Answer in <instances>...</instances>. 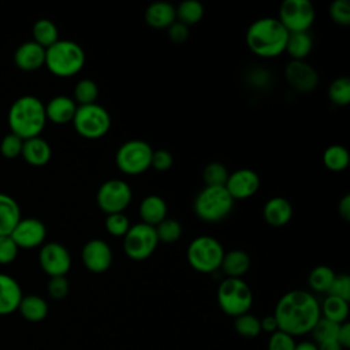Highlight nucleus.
Instances as JSON below:
<instances>
[{
  "label": "nucleus",
  "mask_w": 350,
  "mask_h": 350,
  "mask_svg": "<svg viewBox=\"0 0 350 350\" xmlns=\"http://www.w3.org/2000/svg\"><path fill=\"white\" fill-rule=\"evenodd\" d=\"M327 294L332 295V297L342 298L349 302L350 301V278H349V275H346V273L335 275Z\"/></svg>",
  "instance_id": "c03bdc74"
},
{
  "label": "nucleus",
  "mask_w": 350,
  "mask_h": 350,
  "mask_svg": "<svg viewBox=\"0 0 350 350\" xmlns=\"http://www.w3.org/2000/svg\"><path fill=\"white\" fill-rule=\"evenodd\" d=\"M317 350H343V347L338 343L336 339H328L323 340L320 343H316Z\"/></svg>",
  "instance_id": "864d4df0"
},
{
  "label": "nucleus",
  "mask_w": 350,
  "mask_h": 350,
  "mask_svg": "<svg viewBox=\"0 0 350 350\" xmlns=\"http://www.w3.org/2000/svg\"><path fill=\"white\" fill-rule=\"evenodd\" d=\"M320 313L321 317L342 324L349 316V302L338 297L327 295L320 305Z\"/></svg>",
  "instance_id": "c85d7f7f"
},
{
  "label": "nucleus",
  "mask_w": 350,
  "mask_h": 350,
  "mask_svg": "<svg viewBox=\"0 0 350 350\" xmlns=\"http://www.w3.org/2000/svg\"><path fill=\"white\" fill-rule=\"evenodd\" d=\"M153 149L142 139H129L123 142L115 154L116 167L127 175H139L150 168Z\"/></svg>",
  "instance_id": "1a4fd4ad"
},
{
  "label": "nucleus",
  "mask_w": 350,
  "mask_h": 350,
  "mask_svg": "<svg viewBox=\"0 0 350 350\" xmlns=\"http://www.w3.org/2000/svg\"><path fill=\"white\" fill-rule=\"evenodd\" d=\"M313 40L309 31H294L288 33L286 49L291 60H305L306 56L312 52Z\"/></svg>",
  "instance_id": "cd10ccee"
},
{
  "label": "nucleus",
  "mask_w": 350,
  "mask_h": 350,
  "mask_svg": "<svg viewBox=\"0 0 350 350\" xmlns=\"http://www.w3.org/2000/svg\"><path fill=\"white\" fill-rule=\"evenodd\" d=\"M264 220L272 227H282L293 217V205L284 197L269 198L262 208Z\"/></svg>",
  "instance_id": "412c9836"
},
{
  "label": "nucleus",
  "mask_w": 350,
  "mask_h": 350,
  "mask_svg": "<svg viewBox=\"0 0 350 350\" xmlns=\"http://www.w3.org/2000/svg\"><path fill=\"white\" fill-rule=\"evenodd\" d=\"M21 156L27 164L33 167H42L51 160L52 149L46 139L41 137H34L23 141Z\"/></svg>",
  "instance_id": "5701e85b"
},
{
  "label": "nucleus",
  "mask_w": 350,
  "mask_h": 350,
  "mask_svg": "<svg viewBox=\"0 0 350 350\" xmlns=\"http://www.w3.org/2000/svg\"><path fill=\"white\" fill-rule=\"evenodd\" d=\"M216 297L221 312L234 319L249 313L253 305V291L241 278H226L221 280Z\"/></svg>",
  "instance_id": "423d86ee"
},
{
  "label": "nucleus",
  "mask_w": 350,
  "mask_h": 350,
  "mask_svg": "<svg viewBox=\"0 0 350 350\" xmlns=\"http://www.w3.org/2000/svg\"><path fill=\"white\" fill-rule=\"evenodd\" d=\"M252 265L250 256L241 249H234L224 253L220 268L227 275V278H241L249 271Z\"/></svg>",
  "instance_id": "a878e982"
},
{
  "label": "nucleus",
  "mask_w": 350,
  "mask_h": 350,
  "mask_svg": "<svg viewBox=\"0 0 350 350\" xmlns=\"http://www.w3.org/2000/svg\"><path fill=\"white\" fill-rule=\"evenodd\" d=\"M7 120L11 133L23 141L40 137L48 122L45 104L36 96H22L11 104Z\"/></svg>",
  "instance_id": "7ed1b4c3"
},
{
  "label": "nucleus",
  "mask_w": 350,
  "mask_h": 350,
  "mask_svg": "<svg viewBox=\"0 0 350 350\" xmlns=\"http://www.w3.org/2000/svg\"><path fill=\"white\" fill-rule=\"evenodd\" d=\"M338 212L343 220H350V194H345L338 202Z\"/></svg>",
  "instance_id": "3c124183"
},
{
  "label": "nucleus",
  "mask_w": 350,
  "mask_h": 350,
  "mask_svg": "<svg viewBox=\"0 0 350 350\" xmlns=\"http://www.w3.org/2000/svg\"><path fill=\"white\" fill-rule=\"evenodd\" d=\"M19 247L10 235L0 237V265H8L18 257Z\"/></svg>",
  "instance_id": "49530a36"
},
{
  "label": "nucleus",
  "mask_w": 350,
  "mask_h": 350,
  "mask_svg": "<svg viewBox=\"0 0 350 350\" xmlns=\"http://www.w3.org/2000/svg\"><path fill=\"white\" fill-rule=\"evenodd\" d=\"M21 219L18 202L11 196L0 193V237L10 235Z\"/></svg>",
  "instance_id": "393cba45"
},
{
  "label": "nucleus",
  "mask_w": 350,
  "mask_h": 350,
  "mask_svg": "<svg viewBox=\"0 0 350 350\" xmlns=\"http://www.w3.org/2000/svg\"><path fill=\"white\" fill-rule=\"evenodd\" d=\"M86 62L83 48L71 40H57L45 49V67L51 74L68 78L78 74Z\"/></svg>",
  "instance_id": "20e7f679"
},
{
  "label": "nucleus",
  "mask_w": 350,
  "mask_h": 350,
  "mask_svg": "<svg viewBox=\"0 0 350 350\" xmlns=\"http://www.w3.org/2000/svg\"><path fill=\"white\" fill-rule=\"evenodd\" d=\"M174 163V157L171 154V152H168L167 149H157L153 150L152 154V161H150V167H153L157 171H167L172 167Z\"/></svg>",
  "instance_id": "de8ad7c7"
},
{
  "label": "nucleus",
  "mask_w": 350,
  "mask_h": 350,
  "mask_svg": "<svg viewBox=\"0 0 350 350\" xmlns=\"http://www.w3.org/2000/svg\"><path fill=\"white\" fill-rule=\"evenodd\" d=\"M48 310L49 308L46 301L36 294L23 295L18 306V312L21 313V316L31 323L42 321L48 316Z\"/></svg>",
  "instance_id": "bb28decb"
},
{
  "label": "nucleus",
  "mask_w": 350,
  "mask_h": 350,
  "mask_svg": "<svg viewBox=\"0 0 350 350\" xmlns=\"http://www.w3.org/2000/svg\"><path fill=\"white\" fill-rule=\"evenodd\" d=\"M288 31L278 18L264 16L250 23L246 30V45L258 57L272 59L286 49Z\"/></svg>",
  "instance_id": "f03ea898"
},
{
  "label": "nucleus",
  "mask_w": 350,
  "mask_h": 350,
  "mask_svg": "<svg viewBox=\"0 0 350 350\" xmlns=\"http://www.w3.org/2000/svg\"><path fill=\"white\" fill-rule=\"evenodd\" d=\"M294 350H317V346H316V343H314V342L304 340V342L297 343Z\"/></svg>",
  "instance_id": "5fc2aeb1"
},
{
  "label": "nucleus",
  "mask_w": 350,
  "mask_h": 350,
  "mask_svg": "<svg viewBox=\"0 0 350 350\" xmlns=\"http://www.w3.org/2000/svg\"><path fill=\"white\" fill-rule=\"evenodd\" d=\"M228 178V171L223 163L212 161L204 167L202 179L205 186H224Z\"/></svg>",
  "instance_id": "4c0bfd02"
},
{
  "label": "nucleus",
  "mask_w": 350,
  "mask_h": 350,
  "mask_svg": "<svg viewBox=\"0 0 350 350\" xmlns=\"http://www.w3.org/2000/svg\"><path fill=\"white\" fill-rule=\"evenodd\" d=\"M335 275L336 273L334 272V269L328 265H317L309 272V287L316 293H327Z\"/></svg>",
  "instance_id": "473e14b6"
},
{
  "label": "nucleus",
  "mask_w": 350,
  "mask_h": 350,
  "mask_svg": "<svg viewBox=\"0 0 350 350\" xmlns=\"http://www.w3.org/2000/svg\"><path fill=\"white\" fill-rule=\"evenodd\" d=\"M331 19L340 26L350 25V3L347 0H334L329 5Z\"/></svg>",
  "instance_id": "79ce46f5"
},
{
  "label": "nucleus",
  "mask_w": 350,
  "mask_h": 350,
  "mask_svg": "<svg viewBox=\"0 0 350 350\" xmlns=\"http://www.w3.org/2000/svg\"><path fill=\"white\" fill-rule=\"evenodd\" d=\"M14 63L22 71H36L45 66V49L33 40L25 41L15 49Z\"/></svg>",
  "instance_id": "a211bd4d"
},
{
  "label": "nucleus",
  "mask_w": 350,
  "mask_h": 350,
  "mask_svg": "<svg viewBox=\"0 0 350 350\" xmlns=\"http://www.w3.org/2000/svg\"><path fill=\"white\" fill-rule=\"evenodd\" d=\"M295 345V338L280 329L272 332L268 339V350H294Z\"/></svg>",
  "instance_id": "a18cd8bd"
},
{
  "label": "nucleus",
  "mask_w": 350,
  "mask_h": 350,
  "mask_svg": "<svg viewBox=\"0 0 350 350\" xmlns=\"http://www.w3.org/2000/svg\"><path fill=\"white\" fill-rule=\"evenodd\" d=\"M349 161H350L349 150L339 144L329 145L323 152V164L329 171H334V172L343 171L345 168H347Z\"/></svg>",
  "instance_id": "7c9ffc66"
},
{
  "label": "nucleus",
  "mask_w": 350,
  "mask_h": 350,
  "mask_svg": "<svg viewBox=\"0 0 350 350\" xmlns=\"http://www.w3.org/2000/svg\"><path fill=\"white\" fill-rule=\"evenodd\" d=\"M159 245L156 230L153 226L142 221L131 224L123 237V250L131 260L141 261L150 257Z\"/></svg>",
  "instance_id": "9d476101"
},
{
  "label": "nucleus",
  "mask_w": 350,
  "mask_h": 350,
  "mask_svg": "<svg viewBox=\"0 0 350 350\" xmlns=\"http://www.w3.org/2000/svg\"><path fill=\"white\" fill-rule=\"evenodd\" d=\"M23 139L18 135L10 133L0 141V153L5 159H15L19 157L22 153Z\"/></svg>",
  "instance_id": "a19ab883"
},
{
  "label": "nucleus",
  "mask_w": 350,
  "mask_h": 350,
  "mask_svg": "<svg viewBox=\"0 0 350 350\" xmlns=\"http://www.w3.org/2000/svg\"><path fill=\"white\" fill-rule=\"evenodd\" d=\"M273 317L278 328L291 336L310 334L321 317L317 298L306 290H290L276 302Z\"/></svg>",
  "instance_id": "f257e3e1"
},
{
  "label": "nucleus",
  "mask_w": 350,
  "mask_h": 350,
  "mask_svg": "<svg viewBox=\"0 0 350 350\" xmlns=\"http://www.w3.org/2000/svg\"><path fill=\"white\" fill-rule=\"evenodd\" d=\"M154 230H156L159 242H163V243H174L179 241V238L182 237V226L175 219L165 217L161 223H159L154 227Z\"/></svg>",
  "instance_id": "c9c22d12"
},
{
  "label": "nucleus",
  "mask_w": 350,
  "mask_h": 350,
  "mask_svg": "<svg viewBox=\"0 0 350 350\" xmlns=\"http://www.w3.org/2000/svg\"><path fill=\"white\" fill-rule=\"evenodd\" d=\"M10 237L19 249H34L45 243L46 227L40 219L22 217Z\"/></svg>",
  "instance_id": "4468645a"
},
{
  "label": "nucleus",
  "mask_w": 350,
  "mask_h": 350,
  "mask_svg": "<svg viewBox=\"0 0 350 350\" xmlns=\"http://www.w3.org/2000/svg\"><path fill=\"white\" fill-rule=\"evenodd\" d=\"M176 21L191 26L198 23L204 16V5L198 0H183L175 7Z\"/></svg>",
  "instance_id": "2f4dec72"
},
{
  "label": "nucleus",
  "mask_w": 350,
  "mask_h": 350,
  "mask_svg": "<svg viewBox=\"0 0 350 350\" xmlns=\"http://www.w3.org/2000/svg\"><path fill=\"white\" fill-rule=\"evenodd\" d=\"M104 226L107 232L111 234L112 237H124L131 224L129 217L123 212H119V213L107 215Z\"/></svg>",
  "instance_id": "ea45409f"
},
{
  "label": "nucleus",
  "mask_w": 350,
  "mask_h": 350,
  "mask_svg": "<svg viewBox=\"0 0 350 350\" xmlns=\"http://www.w3.org/2000/svg\"><path fill=\"white\" fill-rule=\"evenodd\" d=\"M232 200H246L253 197L260 187V176L252 168H238L228 174L224 185Z\"/></svg>",
  "instance_id": "f3484780"
},
{
  "label": "nucleus",
  "mask_w": 350,
  "mask_h": 350,
  "mask_svg": "<svg viewBox=\"0 0 350 350\" xmlns=\"http://www.w3.org/2000/svg\"><path fill=\"white\" fill-rule=\"evenodd\" d=\"M78 105L68 96H55L45 104L46 120L55 124H67L71 123L75 115Z\"/></svg>",
  "instance_id": "aec40b11"
},
{
  "label": "nucleus",
  "mask_w": 350,
  "mask_h": 350,
  "mask_svg": "<svg viewBox=\"0 0 350 350\" xmlns=\"http://www.w3.org/2000/svg\"><path fill=\"white\" fill-rule=\"evenodd\" d=\"M316 11L309 0H284L279 7L278 19L288 33L309 31Z\"/></svg>",
  "instance_id": "9b49d317"
},
{
  "label": "nucleus",
  "mask_w": 350,
  "mask_h": 350,
  "mask_svg": "<svg viewBox=\"0 0 350 350\" xmlns=\"http://www.w3.org/2000/svg\"><path fill=\"white\" fill-rule=\"evenodd\" d=\"M328 97L335 105H347L350 103V79L347 77L335 78L329 83Z\"/></svg>",
  "instance_id": "f704fd0d"
},
{
  "label": "nucleus",
  "mask_w": 350,
  "mask_h": 350,
  "mask_svg": "<svg viewBox=\"0 0 350 350\" xmlns=\"http://www.w3.org/2000/svg\"><path fill=\"white\" fill-rule=\"evenodd\" d=\"M22 297V288L16 279L0 272V316L16 312Z\"/></svg>",
  "instance_id": "6ab92c4d"
},
{
  "label": "nucleus",
  "mask_w": 350,
  "mask_h": 350,
  "mask_svg": "<svg viewBox=\"0 0 350 350\" xmlns=\"http://www.w3.org/2000/svg\"><path fill=\"white\" fill-rule=\"evenodd\" d=\"M167 202L163 197L157 194H149L146 196L138 208V213L141 217V221L149 226L156 227L159 223H161L167 217Z\"/></svg>",
  "instance_id": "b1692460"
},
{
  "label": "nucleus",
  "mask_w": 350,
  "mask_h": 350,
  "mask_svg": "<svg viewBox=\"0 0 350 350\" xmlns=\"http://www.w3.org/2000/svg\"><path fill=\"white\" fill-rule=\"evenodd\" d=\"M144 16L150 27L168 29L176 21V11L168 1H154L146 7Z\"/></svg>",
  "instance_id": "4be33fe9"
},
{
  "label": "nucleus",
  "mask_w": 350,
  "mask_h": 350,
  "mask_svg": "<svg viewBox=\"0 0 350 350\" xmlns=\"http://www.w3.org/2000/svg\"><path fill=\"white\" fill-rule=\"evenodd\" d=\"M260 328H261V331L268 332L269 335H271L272 332L278 331L279 328H278V323H276L273 314H268V316L262 317V319L260 320Z\"/></svg>",
  "instance_id": "603ef678"
},
{
  "label": "nucleus",
  "mask_w": 350,
  "mask_h": 350,
  "mask_svg": "<svg viewBox=\"0 0 350 350\" xmlns=\"http://www.w3.org/2000/svg\"><path fill=\"white\" fill-rule=\"evenodd\" d=\"M339 325L340 324H338V323H334L328 319L320 317L319 321L314 324V327L310 331L314 343H320V342L328 340V339H336Z\"/></svg>",
  "instance_id": "58836bf2"
},
{
  "label": "nucleus",
  "mask_w": 350,
  "mask_h": 350,
  "mask_svg": "<svg viewBox=\"0 0 350 350\" xmlns=\"http://www.w3.org/2000/svg\"><path fill=\"white\" fill-rule=\"evenodd\" d=\"M234 200L224 186H205L193 201V209L198 219L206 223H217L232 211Z\"/></svg>",
  "instance_id": "39448f33"
},
{
  "label": "nucleus",
  "mask_w": 350,
  "mask_h": 350,
  "mask_svg": "<svg viewBox=\"0 0 350 350\" xmlns=\"http://www.w3.org/2000/svg\"><path fill=\"white\" fill-rule=\"evenodd\" d=\"M71 123L81 137L97 139L109 131L112 120L109 112L103 105L94 103L78 105Z\"/></svg>",
  "instance_id": "6e6552de"
},
{
  "label": "nucleus",
  "mask_w": 350,
  "mask_h": 350,
  "mask_svg": "<svg viewBox=\"0 0 350 350\" xmlns=\"http://www.w3.org/2000/svg\"><path fill=\"white\" fill-rule=\"evenodd\" d=\"M224 253L221 243L215 237L200 235L189 243L186 257L197 272L212 273L220 268Z\"/></svg>",
  "instance_id": "0eeeda50"
},
{
  "label": "nucleus",
  "mask_w": 350,
  "mask_h": 350,
  "mask_svg": "<svg viewBox=\"0 0 350 350\" xmlns=\"http://www.w3.org/2000/svg\"><path fill=\"white\" fill-rule=\"evenodd\" d=\"M168 37L172 42L175 44H182L189 38V26L185 23L175 21L170 27H168Z\"/></svg>",
  "instance_id": "09e8293b"
},
{
  "label": "nucleus",
  "mask_w": 350,
  "mask_h": 350,
  "mask_svg": "<svg viewBox=\"0 0 350 350\" xmlns=\"http://www.w3.org/2000/svg\"><path fill=\"white\" fill-rule=\"evenodd\" d=\"M46 291H48V295L52 299L60 301V299L66 298L68 295V291H70L68 279L66 276H52V278H49L48 284H46Z\"/></svg>",
  "instance_id": "37998d69"
},
{
  "label": "nucleus",
  "mask_w": 350,
  "mask_h": 350,
  "mask_svg": "<svg viewBox=\"0 0 350 350\" xmlns=\"http://www.w3.org/2000/svg\"><path fill=\"white\" fill-rule=\"evenodd\" d=\"M82 264L93 273H103L112 265L113 254L111 246L98 238L88 241L81 252Z\"/></svg>",
  "instance_id": "2eb2a0df"
},
{
  "label": "nucleus",
  "mask_w": 350,
  "mask_h": 350,
  "mask_svg": "<svg viewBox=\"0 0 350 350\" xmlns=\"http://www.w3.org/2000/svg\"><path fill=\"white\" fill-rule=\"evenodd\" d=\"M234 328L238 335L243 338H256L260 335L261 328H260V319H257L254 314L245 313L234 320Z\"/></svg>",
  "instance_id": "e433bc0d"
},
{
  "label": "nucleus",
  "mask_w": 350,
  "mask_h": 350,
  "mask_svg": "<svg viewBox=\"0 0 350 350\" xmlns=\"http://www.w3.org/2000/svg\"><path fill=\"white\" fill-rule=\"evenodd\" d=\"M38 264L49 276H66L71 268V256L59 242H45L38 252Z\"/></svg>",
  "instance_id": "ddd939ff"
},
{
  "label": "nucleus",
  "mask_w": 350,
  "mask_h": 350,
  "mask_svg": "<svg viewBox=\"0 0 350 350\" xmlns=\"http://www.w3.org/2000/svg\"><path fill=\"white\" fill-rule=\"evenodd\" d=\"M336 340L343 347V350L350 347V324L347 321H345L339 325Z\"/></svg>",
  "instance_id": "8fccbe9b"
},
{
  "label": "nucleus",
  "mask_w": 350,
  "mask_h": 350,
  "mask_svg": "<svg viewBox=\"0 0 350 350\" xmlns=\"http://www.w3.org/2000/svg\"><path fill=\"white\" fill-rule=\"evenodd\" d=\"M31 33H33V41L40 46H42L44 49L49 48L59 40V30L56 25L46 18L36 21L33 25Z\"/></svg>",
  "instance_id": "c756f323"
},
{
  "label": "nucleus",
  "mask_w": 350,
  "mask_h": 350,
  "mask_svg": "<svg viewBox=\"0 0 350 350\" xmlns=\"http://www.w3.org/2000/svg\"><path fill=\"white\" fill-rule=\"evenodd\" d=\"M287 83L297 92L309 93L319 85V72L305 60H290L284 68Z\"/></svg>",
  "instance_id": "dca6fc26"
},
{
  "label": "nucleus",
  "mask_w": 350,
  "mask_h": 350,
  "mask_svg": "<svg viewBox=\"0 0 350 350\" xmlns=\"http://www.w3.org/2000/svg\"><path fill=\"white\" fill-rule=\"evenodd\" d=\"M98 97V86L93 79L83 78L79 79L74 86V97L72 100L78 105L94 104Z\"/></svg>",
  "instance_id": "72a5a7b5"
},
{
  "label": "nucleus",
  "mask_w": 350,
  "mask_h": 350,
  "mask_svg": "<svg viewBox=\"0 0 350 350\" xmlns=\"http://www.w3.org/2000/svg\"><path fill=\"white\" fill-rule=\"evenodd\" d=\"M133 191L123 179H108L97 190L96 201L98 208L107 215L123 212L131 202Z\"/></svg>",
  "instance_id": "f8f14e48"
}]
</instances>
